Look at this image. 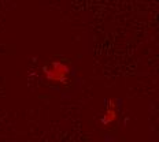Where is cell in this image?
I'll use <instances>...</instances> for the list:
<instances>
[{
    "label": "cell",
    "instance_id": "obj_1",
    "mask_svg": "<svg viewBox=\"0 0 159 142\" xmlns=\"http://www.w3.org/2000/svg\"><path fill=\"white\" fill-rule=\"evenodd\" d=\"M43 71H44V75L48 81L55 82V84H66L70 77L71 68L65 62L55 60L45 66Z\"/></svg>",
    "mask_w": 159,
    "mask_h": 142
},
{
    "label": "cell",
    "instance_id": "obj_2",
    "mask_svg": "<svg viewBox=\"0 0 159 142\" xmlns=\"http://www.w3.org/2000/svg\"><path fill=\"white\" fill-rule=\"evenodd\" d=\"M118 119V104L115 100H108L106 105V111L102 116V124L104 126H110Z\"/></svg>",
    "mask_w": 159,
    "mask_h": 142
}]
</instances>
